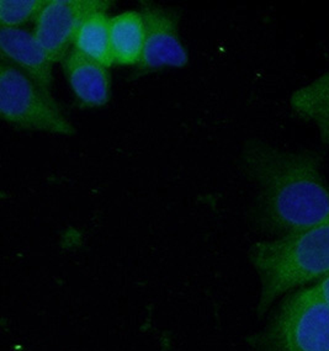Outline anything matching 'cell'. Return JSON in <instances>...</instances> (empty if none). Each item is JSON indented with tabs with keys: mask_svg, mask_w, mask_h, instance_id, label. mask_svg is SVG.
<instances>
[{
	"mask_svg": "<svg viewBox=\"0 0 329 351\" xmlns=\"http://www.w3.org/2000/svg\"><path fill=\"white\" fill-rule=\"evenodd\" d=\"M111 4L106 0H47L34 35L53 63L63 61L83 21L94 12H108Z\"/></svg>",
	"mask_w": 329,
	"mask_h": 351,
	"instance_id": "5",
	"label": "cell"
},
{
	"mask_svg": "<svg viewBox=\"0 0 329 351\" xmlns=\"http://www.w3.org/2000/svg\"><path fill=\"white\" fill-rule=\"evenodd\" d=\"M241 159L256 188V230L278 238L328 223L329 189L317 152L289 151L252 138Z\"/></svg>",
	"mask_w": 329,
	"mask_h": 351,
	"instance_id": "1",
	"label": "cell"
},
{
	"mask_svg": "<svg viewBox=\"0 0 329 351\" xmlns=\"http://www.w3.org/2000/svg\"><path fill=\"white\" fill-rule=\"evenodd\" d=\"M77 104L83 109H98L109 103V67L72 49L62 61Z\"/></svg>",
	"mask_w": 329,
	"mask_h": 351,
	"instance_id": "7",
	"label": "cell"
},
{
	"mask_svg": "<svg viewBox=\"0 0 329 351\" xmlns=\"http://www.w3.org/2000/svg\"><path fill=\"white\" fill-rule=\"evenodd\" d=\"M0 115L4 121L27 131L73 136L72 122L51 91L9 62L0 67Z\"/></svg>",
	"mask_w": 329,
	"mask_h": 351,
	"instance_id": "4",
	"label": "cell"
},
{
	"mask_svg": "<svg viewBox=\"0 0 329 351\" xmlns=\"http://www.w3.org/2000/svg\"><path fill=\"white\" fill-rule=\"evenodd\" d=\"M109 26L110 19L106 12L89 15L80 25L72 49L110 67L114 61L110 47Z\"/></svg>",
	"mask_w": 329,
	"mask_h": 351,
	"instance_id": "11",
	"label": "cell"
},
{
	"mask_svg": "<svg viewBox=\"0 0 329 351\" xmlns=\"http://www.w3.org/2000/svg\"><path fill=\"white\" fill-rule=\"evenodd\" d=\"M290 106L300 119L315 123L321 141L329 145V71L295 91Z\"/></svg>",
	"mask_w": 329,
	"mask_h": 351,
	"instance_id": "10",
	"label": "cell"
},
{
	"mask_svg": "<svg viewBox=\"0 0 329 351\" xmlns=\"http://www.w3.org/2000/svg\"><path fill=\"white\" fill-rule=\"evenodd\" d=\"M308 290L313 296L317 297L329 306V274L322 279L318 280L316 284L308 286Z\"/></svg>",
	"mask_w": 329,
	"mask_h": 351,
	"instance_id": "13",
	"label": "cell"
},
{
	"mask_svg": "<svg viewBox=\"0 0 329 351\" xmlns=\"http://www.w3.org/2000/svg\"><path fill=\"white\" fill-rule=\"evenodd\" d=\"M140 12L145 24V49L138 64L140 72L185 67L189 57L179 36L177 12L152 1H142Z\"/></svg>",
	"mask_w": 329,
	"mask_h": 351,
	"instance_id": "6",
	"label": "cell"
},
{
	"mask_svg": "<svg viewBox=\"0 0 329 351\" xmlns=\"http://www.w3.org/2000/svg\"><path fill=\"white\" fill-rule=\"evenodd\" d=\"M109 32L114 63L138 66L145 49V24L141 12H125L110 19Z\"/></svg>",
	"mask_w": 329,
	"mask_h": 351,
	"instance_id": "9",
	"label": "cell"
},
{
	"mask_svg": "<svg viewBox=\"0 0 329 351\" xmlns=\"http://www.w3.org/2000/svg\"><path fill=\"white\" fill-rule=\"evenodd\" d=\"M0 49L3 61L12 63L43 89L51 91L53 62L37 41L34 32L0 27Z\"/></svg>",
	"mask_w": 329,
	"mask_h": 351,
	"instance_id": "8",
	"label": "cell"
},
{
	"mask_svg": "<svg viewBox=\"0 0 329 351\" xmlns=\"http://www.w3.org/2000/svg\"><path fill=\"white\" fill-rule=\"evenodd\" d=\"M47 0H1L0 25L5 29H20V26L36 21Z\"/></svg>",
	"mask_w": 329,
	"mask_h": 351,
	"instance_id": "12",
	"label": "cell"
},
{
	"mask_svg": "<svg viewBox=\"0 0 329 351\" xmlns=\"http://www.w3.org/2000/svg\"><path fill=\"white\" fill-rule=\"evenodd\" d=\"M248 258L260 281L256 306L260 318L280 297L328 275L329 222L254 243Z\"/></svg>",
	"mask_w": 329,
	"mask_h": 351,
	"instance_id": "2",
	"label": "cell"
},
{
	"mask_svg": "<svg viewBox=\"0 0 329 351\" xmlns=\"http://www.w3.org/2000/svg\"><path fill=\"white\" fill-rule=\"evenodd\" d=\"M247 344L252 351H329V306L308 287L293 291Z\"/></svg>",
	"mask_w": 329,
	"mask_h": 351,
	"instance_id": "3",
	"label": "cell"
}]
</instances>
